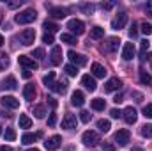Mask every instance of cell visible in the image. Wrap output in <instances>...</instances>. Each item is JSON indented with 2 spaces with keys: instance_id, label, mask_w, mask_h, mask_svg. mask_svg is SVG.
Here are the masks:
<instances>
[{
  "instance_id": "1",
  "label": "cell",
  "mask_w": 152,
  "mask_h": 151,
  "mask_svg": "<svg viewBox=\"0 0 152 151\" xmlns=\"http://www.w3.org/2000/svg\"><path fill=\"white\" fill-rule=\"evenodd\" d=\"M36 18H37L36 9H25V11H21L20 14L14 16V21L20 23V25H27V23H32Z\"/></svg>"
},
{
  "instance_id": "2",
  "label": "cell",
  "mask_w": 152,
  "mask_h": 151,
  "mask_svg": "<svg viewBox=\"0 0 152 151\" xmlns=\"http://www.w3.org/2000/svg\"><path fill=\"white\" fill-rule=\"evenodd\" d=\"M81 141H83V144H85V146H90V148H94V146H97V144L101 142V141H99L97 132H92V130L85 132V133H83V137H81Z\"/></svg>"
},
{
  "instance_id": "3",
  "label": "cell",
  "mask_w": 152,
  "mask_h": 151,
  "mask_svg": "<svg viewBox=\"0 0 152 151\" xmlns=\"http://www.w3.org/2000/svg\"><path fill=\"white\" fill-rule=\"evenodd\" d=\"M67 29H69L73 34H76V36L85 34V25H83V21H81V20H76V18L67 21Z\"/></svg>"
},
{
  "instance_id": "4",
  "label": "cell",
  "mask_w": 152,
  "mask_h": 151,
  "mask_svg": "<svg viewBox=\"0 0 152 151\" xmlns=\"http://www.w3.org/2000/svg\"><path fill=\"white\" fill-rule=\"evenodd\" d=\"M36 39V30L34 29H25L23 32H20V43L25 46H30Z\"/></svg>"
},
{
  "instance_id": "5",
  "label": "cell",
  "mask_w": 152,
  "mask_h": 151,
  "mask_svg": "<svg viewBox=\"0 0 152 151\" xmlns=\"http://www.w3.org/2000/svg\"><path fill=\"white\" fill-rule=\"evenodd\" d=\"M122 117H124V121L127 124H134L136 119H138V112H136L134 107H126V110L122 112Z\"/></svg>"
},
{
  "instance_id": "6",
  "label": "cell",
  "mask_w": 152,
  "mask_h": 151,
  "mask_svg": "<svg viewBox=\"0 0 152 151\" xmlns=\"http://www.w3.org/2000/svg\"><path fill=\"white\" fill-rule=\"evenodd\" d=\"M18 62H20L25 70H28V71H30V70H37V62H36L32 57H28V55H20V57H18Z\"/></svg>"
},
{
  "instance_id": "7",
  "label": "cell",
  "mask_w": 152,
  "mask_h": 151,
  "mask_svg": "<svg viewBox=\"0 0 152 151\" xmlns=\"http://www.w3.org/2000/svg\"><path fill=\"white\" fill-rule=\"evenodd\" d=\"M129 139H131L129 130H118V132L115 133V142H117L118 146H127Z\"/></svg>"
},
{
  "instance_id": "8",
  "label": "cell",
  "mask_w": 152,
  "mask_h": 151,
  "mask_svg": "<svg viewBox=\"0 0 152 151\" xmlns=\"http://www.w3.org/2000/svg\"><path fill=\"white\" fill-rule=\"evenodd\" d=\"M67 57L71 59V62L76 64V66H85V64H87V57L81 55V53H76L75 50H69V52H67Z\"/></svg>"
},
{
  "instance_id": "9",
  "label": "cell",
  "mask_w": 152,
  "mask_h": 151,
  "mask_svg": "<svg viewBox=\"0 0 152 151\" xmlns=\"http://www.w3.org/2000/svg\"><path fill=\"white\" fill-rule=\"evenodd\" d=\"M126 23H127V14H126V13H120L117 18L112 20V29L120 30V29H124V25H126Z\"/></svg>"
},
{
  "instance_id": "10",
  "label": "cell",
  "mask_w": 152,
  "mask_h": 151,
  "mask_svg": "<svg viewBox=\"0 0 152 151\" xmlns=\"http://www.w3.org/2000/svg\"><path fill=\"white\" fill-rule=\"evenodd\" d=\"M122 87V80L120 78H117V76H113V78H110L106 84H104V91L106 93H112V91H118Z\"/></svg>"
},
{
  "instance_id": "11",
  "label": "cell",
  "mask_w": 152,
  "mask_h": 151,
  "mask_svg": "<svg viewBox=\"0 0 152 151\" xmlns=\"http://www.w3.org/2000/svg\"><path fill=\"white\" fill-rule=\"evenodd\" d=\"M60 144H62V137H60V135H53V137H50V139L44 142L46 150H50V151H53V150H57V148H60Z\"/></svg>"
},
{
  "instance_id": "12",
  "label": "cell",
  "mask_w": 152,
  "mask_h": 151,
  "mask_svg": "<svg viewBox=\"0 0 152 151\" xmlns=\"http://www.w3.org/2000/svg\"><path fill=\"white\" fill-rule=\"evenodd\" d=\"M0 103H2V107H5V109H18V107H20V101H18L14 96H4V98L0 100Z\"/></svg>"
},
{
  "instance_id": "13",
  "label": "cell",
  "mask_w": 152,
  "mask_h": 151,
  "mask_svg": "<svg viewBox=\"0 0 152 151\" xmlns=\"http://www.w3.org/2000/svg\"><path fill=\"white\" fill-rule=\"evenodd\" d=\"M134 57V44L133 43H126L122 48V59L124 61H131Z\"/></svg>"
},
{
  "instance_id": "14",
  "label": "cell",
  "mask_w": 152,
  "mask_h": 151,
  "mask_svg": "<svg viewBox=\"0 0 152 151\" xmlns=\"http://www.w3.org/2000/svg\"><path fill=\"white\" fill-rule=\"evenodd\" d=\"M76 117L73 115V114H66L64 115V119H62V128H66V130H73V128H76Z\"/></svg>"
},
{
  "instance_id": "15",
  "label": "cell",
  "mask_w": 152,
  "mask_h": 151,
  "mask_svg": "<svg viewBox=\"0 0 152 151\" xmlns=\"http://www.w3.org/2000/svg\"><path fill=\"white\" fill-rule=\"evenodd\" d=\"M50 57H51V64H53V66H58V64L62 62V48H60V46H53Z\"/></svg>"
},
{
  "instance_id": "16",
  "label": "cell",
  "mask_w": 152,
  "mask_h": 151,
  "mask_svg": "<svg viewBox=\"0 0 152 151\" xmlns=\"http://www.w3.org/2000/svg\"><path fill=\"white\" fill-rule=\"evenodd\" d=\"M36 87H34V84H27L25 87H23V96H25V100H28V101H32L34 98H36Z\"/></svg>"
},
{
  "instance_id": "17",
  "label": "cell",
  "mask_w": 152,
  "mask_h": 151,
  "mask_svg": "<svg viewBox=\"0 0 152 151\" xmlns=\"http://www.w3.org/2000/svg\"><path fill=\"white\" fill-rule=\"evenodd\" d=\"M90 71H92V75L97 76V78H104V75H106V70H104V66H101L99 62H94V64L90 66Z\"/></svg>"
},
{
  "instance_id": "18",
  "label": "cell",
  "mask_w": 152,
  "mask_h": 151,
  "mask_svg": "<svg viewBox=\"0 0 152 151\" xmlns=\"http://www.w3.org/2000/svg\"><path fill=\"white\" fill-rule=\"evenodd\" d=\"M81 84L88 89V91H96L97 89V84H96V80L92 78L90 75H83L81 76Z\"/></svg>"
},
{
  "instance_id": "19",
  "label": "cell",
  "mask_w": 152,
  "mask_h": 151,
  "mask_svg": "<svg viewBox=\"0 0 152 151\" xmlns=\"http://www.w3.org/2000/svg\"><path fill=\"white\" fill-rule=\"evenodd\" d=\"M71 103H73L75 107H81V105L85 103V96H83L81 91H75V93H73V96H71Z\"/></svg>"
},
{
  "instance_id": "20",
  "label": "cell",
  "mask_w": 152,
  "mask_h": 151,
  "mask_svg": "<svg viewBox=\"0 0 152 151\" xmlns=\"http://www.w3.org/2000/svg\"><path fill=\"white\" fill-rule=\"evenodd\" d=\"M2 84H4V89H7V91H14V89L18 87V84H16V78H14V76H5Z\"/></svg>"
},
{
  "instance_id": "21",
  "label": "cell",
  "mask_w": 152,
  "mask_h": 151,
  "mask_svg": "<svg viewBox=\"0 0 152 151\" xmlns=\"http://www.w3.org/2000/svg\"><path fill=\"white\" fill-rule=\"evenodd\" d=\"M39 137H41V133H23L21 135V142L23 144H32V142H36Z\"/></svg>"
},
{
  "instance_id": "22",
  "label": "cell",
  "mask_w": 152,
  "mask_h": 151,
  "mask_svg": "<svg viewBox=\"0 0 152 151\" xmlns=\"http://www.w3.org/2000/svg\"><path fill=\"white\" fill-rule=\"evenodd\" d=\"M50 89H51V91H55V93H66V89H67V82H66V80L53 82V85H51Z\"/></svg>"
},
{
  "instance_id": "23",
  "label": "cell",
  "mask_w": 152,
  "mask_h": 151,
  "mask_svg": "<svg viewBox=\"0 0 152 151\" xmlns=\"http://www.w3.org/2000/svg\"><path fill=\"white\" fill-rule=\"evenodd\" d=\"M50 14L58 20V18H66L67 13H66V9H62V7H51V9H50Z\"/></svg>"
},
{
  "instance_id": "24",
  "label": "cell",
  "mask_w": 152,
  "mask_h": 151,
  "mask_svg": "<svg viewBox=\"0 0 152 151\" xmlns=\"http://www.w3.org/2000/svg\"><path fill=\"white\" fill-rule=\"evenodd\" d=\"M104 107H106V101L103 98H94L92 100V109L94 110H104Z\"/></svg>"
},
{
  "instance_id": "25",
  "label": "cell",
  "mask_w": 152,
  "mask_h": 151,
  "mask_svg": "<svg viewBox=\"0 0 152 151\" xmlns=\"http://www.w3.org/2000/svg\"><path fill=\"white\" fill-rule=\"evenodd\" d=\"M97 128H99V132L106 133V132H110L112 124H110V121H108V119H99V121H97Z\"/></svg>"
},
{
  "instance_id": "26",
  "label": "cell",
  "mask_w": 152,
  "mask_h": 151,
  "mask_svg": "<svg viewBox=\"0 0 152 151\" xmlns=\"http://www.w3.org/2000/svg\"><path fill=\"white\" fill-rule=\"evenodd\" d=\"M42 27H44L46 34H53V32H57V30H58V25H57V23H53V21H44V23H42Z\"/></svg>"
},
{
  "instance_id": "27",
  "label": "cell",
  "mask_w": 152,
  "mask_h": 151,
  "mask_svg": "<svg viewBox=\"0 0 152 151\" xmlns=\"http://www.w3.org/2000/svg\"><path fill=\"white\" fill-rule=\"evenodd\" d=\"M30 126H32V119L27 114H21L20 115V128H30Z\"/></svg>"
},
{
  "instance_id": "28",
  "label": "cell",
  "mask_w": 152,
  "mask_h": 151,
  "mask_svg": "<svg viewBox=\"0 0 152 151\" xmlns=\"http://www.w3.org/2000/svg\"><path fill=\"white\" fill-rule=\"evenodd\" d=\"M103 36H104V29H101V27H94L90 30V38L92 39H101Z\"/></svg>"
},
{
  "instance_id": "29",
  "label": "cell",
  "mask_w": 152,
  "mask_h": 151,
  "mask_svg": "<svg viewBox=\"0 0 152 151\" xmlns=\"http://www.w3.org/2000/svg\"><path fill=\"white\" fill-rule=\"evenodd\" d=\"M80 9H81L85 14H88V16L96 13V5H94V4H81V5H80Z\"/></svg>"
},
{
  "instance_id": "30",
  "label": "cell",
  "mask_w": 152,
  "mask_h": 151,
  "mask_svg": "<svg viewBox=\"0 0 152 151\" xmlns=\"http://www.w3.org/2000/svg\"><path fill=\"white\" fill-rule=\"evenodd\" d=\"M34 115H36L37 119H42V117L46 115V107H44V105H36V107H34Z\"/></svg>"
},
{
  "instance_id": "31",
  "label": "cell",
  "mask_w": 152,
  "mask_h": 151,
  "mask_svg": "<svg viewBox=\"0 0 152 151\" xmlns=\"http://www.w3.org/2000/svg\"><path fill=\"white\" fill-rule=\"evenodd\" d=\"M53 80H55V71H50L46 76H42V84L46 87H51L53 85Z\"/></svg>"
},
{
  "instance_id": "32",
  "label": "cell",
  "mask_w": 152,
  "mask_h": 151,
  "mask_svg": "<svg viewBox=\"0 0 152 151\" xmlns=\"http://www.w3.org/2000/svg\"><path fill=\"white\" fill-rule=\"evenodd\" d=\"M118 44H120V39L118 38H110L108 39V50H110V52H117Z\"/></svg>"
},
{
  "instance_id": "33",
  "label": "cell",
  "mask_w": 152,
  "mask_h": 151,
  "mask_svg": "<svg viewBox=\"0 0 152 151\" xmlns=\"http://www.w3.org/2000/svg\"><path fill=\"white\" fill-rule=\"evenodd\" d=\"M64 71H66L69 76H76L78 75V68H76L75 64H66V66H64Z\"/></svg>"
},
{
  "instance_id": "34",
  "label": "cell",
  "mask_w": 152,
  "mask_h": 151,
  "mask_svg": "<svg viewBox=\"0 0 152 151\" xmlns=\"http://www.w3.org/2000/svg\"><path fill=\"white\" fill-rule=\"evenodd\" d=\"M60 41L62 43H67V44H76V38L73 34H62L60 36Z\"/></svg>"
},
{
  "instance_id": "35",
  "label": "cell",
  "mask_w": 152,
  "mask_h": 151,
  "mask_svg": "<svg viewBox=\"0 0 152 151\" xmlns=\"http://www.w3.org/2000/svg\"><path fill=\"white\" fill-rule=\"evenodd\" d=\"M7 66H9V57H7V53H0V71H4Z\"/></svg>"
},
{
  "instance_id": "36",
  "label": "cell",
  "mask_w": 152,
  "mask_h": 151,
  "mask_svg": "<svg viewBox=\"0 0 152 151\" xmlns=\"http://www.w3.org/2000/svg\"><path fill=\"white\" fill-rule=\"evenodd\" d=\"M142 135L147 137V139H152V124H145V126H142Z\"/></svg>"
},
{
  "instance_id": "37",
  "label": "cell",
  "mask_w": 152,
  "mask_h": 151,
  "mask_svg": "<svg viewBox=\"0 0 152 151\" xmlns=\"http://www.w3.org/2000/svg\"><path fill=\"white\" fill-rule=\"evenodd\" d=\"M140 27H142V32H143L145 36H151V34H152V25H151V23L143 21V23H142Z\"/></svg>"
},
{
  "instance_id": "38",
  "label": "cell",
  "mask_w": 152,
  "mask_h": 151,
  "mask_svg": "<svg viewBox=\"0 0 152 151\" xmlns=\"http://www.w3.org/2000/svg\"><path fill=\"white\" fill-rule=\"evenodd\" d=\"M149 46H151V43H149L147 39H143V41H142V61H143V57L147 55V50H149Z\"/></svg>"
},
{
  "instance_id": "39",
  "label": "cell",
  "mask_w": 152,
  "mask_h": 151,
  "mask_svg": "<svg viewBox=\"0 0 152 151\" xmlns=\"http://www.w3.org/2000/svg\"><path fill=\"white\" fill-rule=\"evenodd\" d=\"M16 139V132L12 128H7L5 130V141H14Z\"/></svg>"
},
{
  "instance_id": "40",
  "label": "cell",
  "mask_w": 152,
  "mask_h": 151,
  "mask_svg": "<svg viewBox=\"0 0 152 151\" xmlns=\"http://www.w3.org/2000/svg\"><path fill=\"white\" fill-rule=\"evenodd\" d=\"M140 80L142 84H151V75L147 71H140Z\"/></svg>"
},
{
  "instance_id": "41",
  "label": "cell",
  "mask_w": 152,
  "mask_h": 151,
  "mask_svg": "<svg viewBox=\"0 0 152 151\" xmlns=\"http://www.w3.org/2000/svg\"><path fill=\"white\" fill-rule=\"evenodd\" d=\"M80 119H81V123H88V121H90V112L81 110V112H80Z\"/></svg>"
},
{
  "instance_id": "42",
  "label": "cell",
  "mask_w": 152,
  "mask_h": 151,
  "mask_svg": "<svg viewBox=\"0 0 152 151\" xmlns=\"http://www.w3.org/2000/svg\"><path fill=\"white\" fill-rule=\"evenodd\" d=\"M143 115L149 117V119H152V103H149V105L143 107Z\"/></svg>"
},
{
  "instance_id": "43",
  "label": "cell",
  "mask_w": 152,
  "mask_h": 151,
  "mask_svg": "<svg viewBox=\"0 0 152 151\" xmlns=\"http://www.w3.org/2000/svg\"><path fill=\"white\" fill-rule=\"evenodd\" d=\"M32 55H34L36 59H44V50H42V48H36Z\"/></svg>"
},
{
  "instance_id": "44",
  "label": "cell",
  "mask_w": 152,
  "mask_h": 151,
  "mask_svg": "<svg viewBox=\"0 0 152 151\" xmlns=\"http://www.w3.org/2000/svg\"><path fill=\"white\" fill-rule=\"evenodd\" d=\"M23 4V0H16V2H7V7H11V9H16V7H20Z\"/></svg>"
},
{
  "instance_id": "45",
  "label": "cell",
  "mask_w": 152,
  "mask_h": 151,
  "mask_svg": "<svg viewBox=\"0 0 152 151\" xmlns=\"http://www.w3.org/2000/svg\"><path fill=\"white\" fill-rule=\"evenodd\" d=\"M129 36H131V38H136V36H138V29H136V23H133V25H131V29H129Z\"/></svg>"
},
{
  "instance_id": "46",
  "label": "cell",
  "mask_w": 152,
  "mask_h": 151,
  "mask_svg": "<svg viewBox=\"0 0 152 151\" xmlns=\"http://www.w3.org/2000/svg\"><path fill=\"white\" fill-rule=\"evenodd\" d=\"M42 43L51 44V43H53V34H44V36H42Z\"/></svg>"
},
{
  "instance_id": "47",
  "label": "cell",
  "mask_w": 152,
  "mask_h": 151,
  "mask_svg": "<svg viewBox=\"0 0 152 151\" xmlns=\"http://www.w3.org/2000/svg\"><path fill=\"white\" fill-rule=\"evenodd\" d=\"M55 123H57V115H55V114H50V117H48V126H55Z\"/></svg>"
},
{
  "instance_id": "48",
  "label": "cell",
  "mask_w": 152,
  "mask_h": 151,
  "mask_svg": "<svg viewBox=\"0 0 152 151\" xmlns=\"http://www.w3.org/2000/svg\"><path fill=\"white\" fill-rule=\"evenodd\" d=\"M110 115H112L113 119H118V117L122 115V112H120L118 109H112V110H110Z\"/></svg>"
},
{
  "instance_id": "49",
  "label": "cell",
  "mask_w": 152,
  "mask_h": 151,
  "mask_svg": "<svg viewBox=\"0 0 152 151\" xmlns=\"http://www.w3.org/2000/svg\"><path fill=\"white\" fill-rule=\"evenodd\" d=\"M145 13H147L149 16H152V2H149V4L145 5Z\"/></svg>"
},
{
  "instance_id": "50",
  "label": "cell",
  "mask_w": 152,
  "mask_h": 151,
  "mask_svg": "<svg viewBox=\"0 0 152 151\" xmlns=\"http://www.w3.org/2000/svg\"><path fill=\"white\" fill-rule=\"evenodd\" d=\"M103 150H104V151H113L115 148L112 146V144H106V142H103Z\"/></svg>"
},
{
  "instance_id": "51",
  "label": "cell",
  "mask_w": 152,
  "mask_h": 151,
  "mask_svg": "<svg viewBox=\"0 0 152 151\" xmlns=\"http://www.w3.org/2000/svg\"><path fill=\"white\" fill-rule=\"evenodd\" d=\"M21 76H23V78H27V80H28V78H30V76H32V73H30V71H28V70H23V73H21Z\"/></svg>"
},
{
  "instance_id": "52",
  "label": "cell",
  "mask_w": 152,
  "mask_h": 151,
  "mask_svg": "<svg viewBox=\"0 0 152 151\" xmlns=\"http://www.w3.org/2000/svg\"><path fill=\"white\" fill-rule=\"evenodd\" d=\"M48 103H50V105H51L53 109L57 107V100H55V98H48Z\"/></svg>"
},
{
  "instance_id": "53",
  "label": "cell",
  "mask_w": 152,
  "mask_h": 151,
  "mask_svg": "<svg viewBox=\"0 0 152 151\" xmlns=\"http://www.w3.org/2000/svg\"><path fill=\"white\" fill-rule=\"evenodd\" d=\"M122 100H124V96H122V94H117V96L113 98V101H115V103H120Z\"/></svg>"
},
{
  "instance_id": "54",
  "label": "cell",
  "mask_w": 152,
  "mask_h": 151,
  "mask_svg": "<svg viewBox=\"0 0 152 151\" xmlns=\"http://www.w3.org/2000/svg\"><path fill=\"white\" fill-rule=\"evenodd\" d=\"M101 7H103V9H112V7H113V4H110V2H106V4H103Z\"/></svg>"
},
{
  "instance_id": "55",
  "label": "cell",
  "mask_w": 152,
  "mask_h": 151,
  "mask_svg": "<svg viewBox=\"0 0 152 151\" xmlns=\"http://www.w3.org/2000/svg\"><path fill=\"white\" fill-rule=\"evenodd\" d=\"M133 96L136 98V101H142V98H143V96H142L140 93H133Z\"/></svg>"
},
{
  "instance_id": "56",
  "label": "cell",
  "mask_w": 152,
  "mask_h": 151,
  "mask_svg": "<svg viewBox=\"0 0 152 151\" xmlns=\"http://www.w3.org/2000/svg\"><path fill=\"white\" fill-rule=\"evenodd\" d=\"M0 151H12L11 146H0Z\"/></svg>"
},
{
  "instance_id": "57",
  "label": "cell",
  "mask_w": 152,
  "mask_h": 151,
  "mask_svg": "<svg viewBox=\"0 0 152 151\" xmlns=\"http://www.w3.org/2000/svg\"><path fill=\"white\" fill-rule=\"evenodd\" d=\"M2 44H4V36L0 34V46H2Z\"/></svg>"
},
{
  "instance_id": "58",
  "label": "cell",
  "mask_w": 152,
  "mask_h": 151,
  "mask_svg": "<svg viewBox=\"0 0 152 151\" xmlns=\"http://www.w3.org/2000/svg\"><path fill=\"white\" fill-rule=\"evenodd\" d=\"M27 151H39L37 148H32V150H27Z\"/></svg>"
},
{
  "instance_id": "59",
  "label": "cell",
  "mask_w": 152,
  "mask_h": 151,
  "mask_svg": "<svg viewBox=\"0 0 152 151\" xmlns=\"http://www.w3.org/2000/svg\"><path fill=\"white\" fill-rule=\"evenodd\" d=\"M2 16H4V14H2V11H0V23H2Z\"/></svg>"
},
{
  "instance_id": "60",
  "label": "cell",
  "mask_w": 152,
  "mask_h": 151,
  "mask_svg": "<svg viewBox=\"0 0 152 151\" xmlns=\"http://www.w3.org/2000/svg\"><path fill=\"white\" fill-rule=\"evenodd\" d=\"M133 151H142V150H140V148H134V150H133Z\"/></svg>"
},
{
  "instance_id": "61",
  "label": "cell",
  "mask_w": 152,
  "mask_h": 151,
  "mask_svg": "<svg viewBox=\"0 0 152 151\" xmlns=\"http://www.w3.org/2000/svg\"><path fill=\"white\" fill-rule=\"evenodd\" d=\"M0 135H2V126H0Z\"/></svg>"
}]
</instances>
